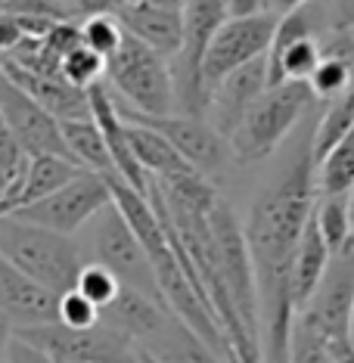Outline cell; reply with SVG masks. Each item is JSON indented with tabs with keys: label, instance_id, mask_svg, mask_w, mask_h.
<instances>
[{
	"label": "cell",
	"instance_id": "obj_44",
	"mask_svg": "<svg viewBox=\"0 0 354 363\" xmlns=\"http://www.w3.org/2000/svg\"><path fill=\"white\" fill-rule=\"evenodd\" d=\"M140 363H155V360H150V357H146V354H140Z\"/></svg>",
	"mask_w": 354,
	"mask_h": 363
},
{
	"label": "cell",
	"instance_id": "obj_35",
	"mask_svg": "<svg viewBox=\"0 0 354 363\" xmlns=\"http://www.w3.org/2000/svg\"><path fill=\"white\" fill-rule=\"evenodd\" d=\"M131 0H75V10L81 16H118Z\"/></svg>",
	"mask_w": 354,
	"mask_h": 363
},
{
	"label": "cell",
	"instance_id": "obj_16",
	"mask_svg": "<svg viewBox=\"0 0 354 363\" xmlns=\"http://www.w3.org/2000/svg\"><path fill=\"white\" fill-rule=\"evenodd\" d=\"M0 72L13 81L16 87H22L28 96L44 106L47 112H53L60 121H72V118H90V96L87 90L72 87L65 78H50V75H38L28 72L22 65H16L13 60L0 56Z\"/></svg>",
	"mask_w": 354,
	"mask_h": 363
},
{
	"label": "cell",
	"instance_id": "obj_23",
	"mask_svg": "<svg viewBox=\"0 0 354 363\" xmlns=\"http://www.w3.org/2000/svg\"><path fill=\"white\" fill-rule=\"evenodd\" d=\"M320 196H348L354 189V128L317 162Z\"/></svg>",
	"mask_w": 354,
	"mask_h": 363
},
{
	"label": "cell",
	"instance_id": "obj_21",
	"mask_svg": "<svg viewBox=\"0 0 354 363\" xmlns=\"http://www.w3.org/2000/svg\"><path fill=\"white\" fill-rule=\"evenodd\" d=\"M62 134H65V143H69V150L81 168L94 171V174H103V177L118 174L115 162H112V152H109V143H106L103 130L94 118L62 121Z\"/></svg>",
	"mask_w": 354,
	"mask_h": 363
},
{
	"label": "cell",
	"instance_id": "obj_11",
	"mask_svg": "<svg viewBox=\"0 0 354 363\" xmlns=\"http://www.w3.org/2000/svg\"><path fill=\"white\" fill-rule=\"evenodd\" d=\"M0 115L6 128L22 143L28 155H65L75 159L65 143L62 121L53 112H47L35 96H28L22 87H16L10 78L0 72Z\"/></svg>",
	"mask_w": 354,
	"mask_h": 363
},
{
	"label": "cell",
	"instance_id": "obj_15",
	"mask_svg": "<svg viewBox=\"0 0 354 363\" xmlns=\"http://www.w3.org/2000/svg\"><path fill=\"white\" fill-rule=\"evenodd\" d=\"M118 19L128 35L143 40L146 47L162 53L165 60H175L184 50V38H187L184 10H168V6H153V4L131 0L125 10L118 13Z\"/></svg>",
	"mask_w": 354,
	"mask_h": 363
},
{
	"label": "cell",
	"instance_id": "obj_22",
	"mask_svg": "<svg viewBox=\"0 0 354 363\" xmlns=\"http://www.w3.org/2000/svg\"><path fill=\"white\" fill-rule=\"evenodd\" d=\"M31 155L22 150V143L13 137V130L6 128L4 115H0V218L10 214L13 199L19 193L22 180H26Z\"/></svg>",
	"mask_w": 354,
	"mask_h": 363
},
{
	"label": "cell",
	"instance_id": "obj_33",
	"mask_svg": "<svg viewBox=\"0 0 354 363\" xmlns=\"http://www.w3.org/2000/svg\"><path fill=\"white\" fill-rule=\"evenodd\" d=\"M329 31H354V0H323Z\"/></svg>",
	"mask_w": 354,
	"mask_h": 363
},
{
	"label": "cell",
	"instance_id": "obj_14",
	"mask_svg": "<svg viewBox=\"0 0 354 363\" xmlns=\"http://www.w3.org/2000/svg\"><path fill=\"white\" fill-rule=\"evenodd\" d=\"M267 87H270L267 56H261V60L236 69L233 75H227L215 90H211V106H209L211 128L221 130V134L230 140V134L243 125L245 112L265 96Z\"/></svg>",
	"mask_w": 354,
	"mask_h": 363
},
{
	"label": "cell",
	"instance_id": "obj_3",
	"mask_svg": "<svg viewBox=\"0 0 354 363\" xmlns=\"http://www.w3.org/2000/svg\"><path fill=\"white\" fill-rule=\"evenodd\" d=\"M314 90L308 81H286L267 87L265 96L245 112L243 125L230 134V152L240 164H255L274 155L283 140L299 128V121L314 106Z\"/></svg>",
	"mask_w": 354,
	"mask_h": 363
},
{
	"label": "cell",
	"instance_id": "obj_26",
	"mask_svg": "<svg viewBox=\"0 0 354 363\" xmlns=\"http://www.w3.org/2000/svg\"><path fill=\"white\" fill-rule=\"evenodd\" d=\"M308 84L317 100H336L354 87V62L339 60V56H323Z\"/></svg>",
	"mask_w": 354,
	"mask_h": 363
},
{
	"label": "cell",
	"instance_id": "obj_39",
	"mask_svg": "<svg viewBox=\"0 0 354 363\" xmlns=\"http://www.w3.org/2000/svg\"><path fill=\"white\" fill-rule=\"evenodd\" d=\"M265 13V0H230V16Z\"/></svg>",
	"mask_w": 354,
	"mask_h": 363
},
{
	"label": "cell",
	"instance_id": "obj_9",
	"mask_svg": "<svg viewBox=\"0 0 354 363\" xmlns=\"http://www.w3.org/2000/svg\"><path fill=\"white\" fill-rule=\"evenodd\" d=\"M106 205H112V189L109 180L94 171H84L81 177H75L69 186L56 189L53 196L40 199L35 205L13 211V218L28 220V224L56 230L62 236H75L78 230H84L90 220L100 214Z\"/></svg>",
	"mask_w": 354,
	"mask_h": 363
},
{
	"label": "cell",
	"instance_id": "obj_30",
	"mask_svg": "<svg viewBox=\"0 0 354 363\" xmlns=\"http://www.w3.org/2000/svg\"><path fill=\"white\" fill-rule=\"evenodd\" d=\"M75 289H78L81 295H87V298L94 301L100 311H106L115 298H118V292H121L125 286H121L118 277H115L112 270H106L103 264L87 261L84 270H81V277H78V286H75Z\"/></svg>",
	"mask_w": 354,
	"mask_h": 363
},
{
	"label": "cell",
	"instance_id": "obj_1",
	"mask_svg": "<svg viewBox=\"0 0 354 363\" xmlns=\"http://www.w3.org/2000/svg\"><path fill=\"white\" fill-rule=\"evenodd\" d=\"M317 196L314 130H308L286 155L283 168L258 189L245 218V239L258 279L265 363H289L292 326L299 317L292 295V261L314 218Z\"/></svg>",
	"mask_w": 354,
	"mask_h": 363
},
{
	"label": "cell",
	"instance_id": "obj_43",
	"mask_svg": "<svg viewBox=\"0 0 354 363\" xmlns=\"http://www.w3.org/2000/svg\"><path fill=\"white\" fill-rule=\"evenodd\" d=\"M348 208H351V230H354V189L348 193Z\"/></svg>",
	"mask_w": 354,
	"mask_h": 363
},
{
	"label": "cell",
	"instance_id": "obj_7",
	"mask_svg": "<svg viewBox=\"0 0 354 363\" xmlns=\"http://www.w3.org/2000/svg\"><path fill=\"white\" fill-rule=\"evenodd\" d=\"M16 338L50 354L56 363H140L137 345L106 320L90 329H72L62 323L16 329Z\"/></svg>",
	"mask_w": 354,
	"mask_h": 363
},
{
	"label": "cell",
	"instance_id": "obj_12",
	"mask_svg": "<svg viewBox=\"0 0 354 363\" xmlns=\"http://www.w3.org/2000/svg\"><path fill=\"white\" fill-rule=\"evenodd\" d=\"M351 308H354V249L333 255L323 283L317 286V292L311 295V301L304 304L299 317L308 320L326 338H348Z\"/></svg>",
	"mask_w": 354,
	"mask_h": 363
},
{
	"label": "cell",
	"instance_id": "obj_42",
	"mask_svg": "<svg viewBox=\"0 0 354 363\" xmlns=\"http://www.w3.org/2000/svg\"><path fill=\"white\" fill-rule=\"evenodd\" d=\"M348 342L354 345V308H351V320H348Z\"/></svg>",
	"mask_w": 354,
	"mask_h": 363
},
{
	"label": "cell",
	"instance_id": "obj_19",
	"mask_svg": "<svg viewBox=\"0 0 354 363\" xmlns=\"http://www.w3.org/2000/svg\"><path fill=\"white\" fill-rule=\"evenodd\" d=\"M128 140H131V150H134L140 168L155 180H171V177L193 174L196 171L193 164L171 146V140L162 137L159 130L128 121Z\"/></svg>",
	"mask_w": 354,
	"mask_h": 363
},
{
	"label": "cell",
	"instance_id": "obj_28",
	"mask_svg": "<svg viewBox=\"0 0 354 363\" xmlns=\"http://www.w3.org/2000/svg\"><path fill=\"white\" fill-rule=\"evenodd\" d=\"M81 38H84V47L109 60L121 47V40H125V26H121L118 16H84Z\"/></svg>",
	"mask_w": 354,
	"mask_h": 363
},
{
	"label": "cell",
	"instance_id": "obj_24",
	"mask_svg": "<svg viewBox=\"0 0 354 363\" xmlns=\"http://www.w3.org/2000/svg\"><path fill=\"white\" fill-rule=\"evenodd\" d=\"M320 236L326 239L329 252L342 255L354 249V230H351V208H348V196H320L317 208H314Z\"/></svg>",
	"mask_w": 354,
	"mask_h": 363
},
{
	"label": "cell",
	"instance_id": "obj_32",
	"mask_svg": "<svg viewBox=\"0 0 354 363\" xmlns=\"http://www.w3.org/2000/svg\"><path fill=\"white\" fill-rule=\"evenodd\" d=\"M44 44L50 47L60 60H65V56L75 50V47L84 44V38H81V22H72V19L56 22V26L44 35Z\"/></svg>",
	"mask_w": 354,
	"mask_h": 363
},
{
	"label": "cell",
	"instance_id": "obj_34",
	"mask_svg": "<svg viewBox=\"0 0 354 363\" xmlns=\"http://www.w3.org/2000/svg\"><path fill=\"white\" fill-rule=\"evenodd\" d=\"M26 38H28V35H26V28H22V22L16 19L13 13L0 10V56L13 53Z\"/></svg>",
	"mask_w": 354,
	"mask_h": 363
},
{
	"label": "cell",
	"instance_id": "obj_5",
	"mask_svg": "<svg viewBox=\"0 0 354 363\" xmlns=\"http://www.w3.org/2000/svg\"><path fill=\"white\" fill-rule=\"evenodd\" d=\"M87 239H84V255L87 261L103 264L106 270H112L118 277V283L134 292H143L150 298L162 301V289H159V277L150 261V252L143 249V242L137 239L134 227L128 224V218L118 211V205H106L94 220L84 227Z\"/></svg>",
	"mask_w": 354,
	"mask_h": 363
},
{
	"label": "cell",
	"instance_id": "obj_29",
	"mask_svg": "<svg viewBox=\"0 0 354 363\" xmlns=\"http://www.w3.org/2000/svg\"><path fill=\"white\" fill-rule=\"evenodd\" d=\"M289 363H336L326 335H320L317 329L302 317H295V326H292Z\"/></svg>",
	"mask_w": 354,
	"mask_h": 363
},
{
	"label": "cell",
	"instance_id": "obj_31",
	"mask_svg": "<svg viewBox=\"0 0 354 363\" xmlns=\"http://www.w3.org/2000/svg\"><path fill=\"white\" fill-rule=\"evenodd\" d=\"M103 320V311L96 308L87 295H81L78 289L65 292L60 298V323L62 326H72V329H90Z\"/></svg>",
	"mask_w": 354,
	"mask_h": 363
},
{
	"label": "cell",
	"instance_id": "obj_25",
	"mask_svg": "<svg viewBox=\"0 0 354 363\" xmlns=\"http://www.w3.org/2000/svg\"><path fill=\"white\" fill-rule=\"evenodd\" d=\"M351 128H354V87L348 90V94L329 100L326 112L317 118V125H314V159L317 162L323 159L336 143H342V140L348 137Z\"/></svg>",
	"mask_w": 354,
	"mask_h": 363
},
{
	"label": "cell",
	"instance_id": "obj_20",
	"mask_svg": "<svg viewBox=\"0 0 354 363\" xmlns=\"http://www.w3.org/2000/svg\"><path fill=\"white\" fill-rule=\"evenodd\" d=\"M329 261H333V252H329L326 239L320 236L317 218H311V224L299 242V252H295V261H292V295H295L299 313L311 301V295L317 292V286L323 283Z\"/></svg>",
	"mask_w": 354,
	"mask_h": 363
},
{
	"label": "cell",
	"instance_id": "obj_38",
	"mask_svg": "<svg viewBox=\"0 0 354 363\" xmlns=\"http://www.w3.org/2000/svg\"><path fill=\"white\" fill-rule=\"evenodd\" d=\"M326 342H329V351H333L336 363H354V345L348 338H326Z\"/></svg>",
	"mask_w": 354,
	"mask_h": 363
},
{
	"label": "cell",
	"instance_id": "obj_2",
	"mask_svg": "<svg viewBox=\"0 0 354 363\" xmlns=\"http://www.w3.org/2000/svg\"><path fill=\"white\" fill-rule=\"evenodd\" d=\"M0 255L56 295L72 292L87 264L84 249L72 236L28 224L13 214L0 218Z\"/></svg>",
	"mask_w": 354,
	"mask_h": 363
},
{
	"label": "cell",
	"instance_id": "obj_36",
	"mask_svg": "<svg viewBox=\"0 0 354 363\" xmlns=\"http://www.w3.org/2000/svg\"><path fill=\"white\" fill-rule=\"evenodd\" d=\"M6 363H56L50 354H44L35 345L22 342V338H13V348H10V360Z\"/></svg>",
	"mask_w": 354,
	"mask_h": 363
},
{
	"label": "cell",
	"instance_id": "obj_4",
	"mask_svg": "<svg viewBox=\"0 0 354 363\" xmlns=\"http://www.w3.org/2000/svg\"><path fill=\"white\" fill-rule=\"evenodd\" d=\"M168 62L171 60H165L162 53L125 31L121 47L106 65V84L112 96H121L118 103L128 109L143 115H171L177 112V90Z\"/></svg>",
	"mask_w": 354,
	"mask_h": 363
},
{
	"label": "cell",
	"instance_id": "obj_18",
	"mask_svg": "<svg viewBox=\"0 0 354 363\" xmlns=\"http://www.w3.org/2000/svg\"><path fill=\"white\" fill-rule=\"evenodd\" d=\"M87 168H81L75 159H65V155H31L28 162V171H26V180H22L19 193L13 199V211L26 208V205H35L47 196H53L56 189L69 186L75 177H81Z\"/></svg>",
	"mask_w": 354,
	"mask_h": 363
},
{
	"label": "cell",
	"instance_id": "obj_40",
	"mask_svg": "<svg viewBox=\"0 0 354 363\" xmlns=\"http://www.w3.org/2000/svg\"><path fill=\"white\" fill-rule=\"evenodd\" d=\"M311 0H265V10L267 13H280V16H286V13H292V10H299V6H308Z\"/></svg>",
	"mask_w": 354,
	"mask_h": 363
},
{
	"label": "cell",
	"instance_id": "obj_17",
	"mask_svg": "<svg viewBox=\"0 0 354 363\" xmlns=\"http://www.w3.org/2000/svg\"><path fill=\"white\" fill-rule=\"evenodd\" d=\"M137 351L155 363H227L218 360V351L193 326H187L175 311H168L165 323Z\"/></svg>",
	"mask_w": 354,
	"mask_h": 363
},
{
	"label": "cell",
	"instance_id": "obj_10",
	"mask_svg": "<svg viewBox=\"0 0 354 363\" xmlns=\"http://www.w3.org/2000/svg\"><path fill=\"white\" fill-rule=\"evenodd\" d=\"M118 112L125 121L146 125V128L159 130L162 137H168L171 146H175L199 174H215V171H221L227 164L230 155H233L230 152V140L221 134V130L211 128V121H205V118H193V115H180V112L143 115L137 109H128V106H121V103H118Z\"/></svg>",
	"mask_w": 354,
	"mask_h": 363
},
{
	"label": "cell",
	"instance_id": "obj_37",
	"mask_svg": "<svg viewBox=\"0 0 354 363\" xmlns=\"http://www.w3.org/2000/svg\"><path fill=\"white\" fill-rule=\"evenodd\" d=\"M13 338H16V326L10 320L0 313V363L10 360V348H13Z\"/></svg>",
	"mask_w": 354,
	"mask_h": 363
},
{
	"label": "cell",
	"instance_id": "obj_6",
	"mask_svg": "<svg viewBox=\"0 0 354 363\" xmlns=\"http://www.w3.org/2000/svg\"><path fill=\"white\" fill-rule=\"evenodd\" d=\"M227 19H230V0H190V4H187V10H184V22H187L184 50L171 60L180 115L209 118L211 96H209L205 81H202V60H205L211 40H215V35Z\"/></svg>",
	"mask_w": 354,
	"mask_h": 363
},
{
	"label": "cell",
	"instance_id": "obj_8",
	"mask_svg": "<svg viewBox=\"0 0 354 363\" xmlns=\"http://www.w3.org/2000/svg\"><path fill=\"white\" fill-rule=\"evenodd\" d=\"M277 26H280V19L267 10L252 13V16H230L202 60V81H205L209 96L236 69L267 56L270 44H274V35H277Z\"/></svg>",
	"mask_w": 354,
	"mask_h": 363
},
{
	"label": "cell",
	"instance_id": "obj_41",
	"mask_svg": "<svg viewBox=\"0 0 354 363\" xmlns=\"http://www.w3.org/2000/svg\"><path fill=\"white\" fill-rule=\"evenodd\" d=\"M140 4H153V6H168V10H187L190 0H140Z\"/></svg>",
	"mask_w": 354,
	"mask_h": 363
},
{
	"label": "cell",
	"instance_id": "obj_13",
	"mask_svg": "<svg viewBox=\"0 0 354 363\" xmlns=\"http://www.w3.org/2000/svg\"><path fill=\"white\" fill-rule=\"evenodd\" d=\"M60 298L0 255V313L16 329L60 323Z\"/></svg>",
	"mask_w": 354,
	"mask_h": 363
},
{
	"label": "cell",
	"instance_id": "obj_27",
	"mask_svg": "<svg viewBox=\"0 0 354 363\" xmlns=\"http://www.w3.org/2000/svg\"><path fill=\"white\" fill-rule=\"evenodd\" d=\"M106 65H109L106 56H100L96 50H90V47L81 44L62 60V78L69 81L72 87L90 90L94 84L106 81Z\"/></svg>",
	"mask_w": 354,
	"mask_h": 363
}]
</instances>
